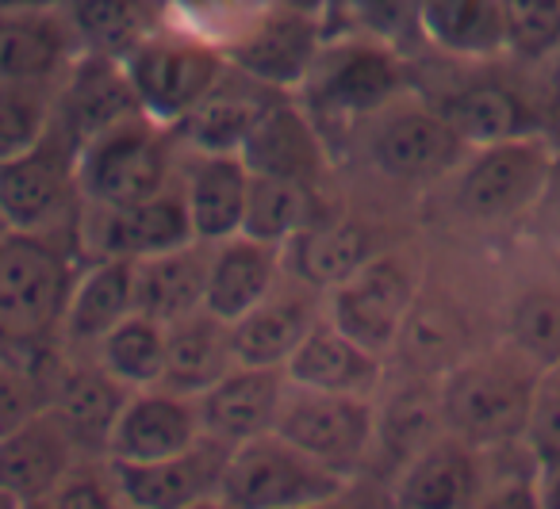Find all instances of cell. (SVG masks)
Here are the masks:
<instances>
[{
	"label": "cell",
	"instance_id": "obj_39",
	"mask_svg": "<svg viewBox=\"0 0 560 509\" xmlns=\"http://www.w3.org/2000/svg\"><path fill=\"white\" fill-rule=\"evenodd\" d=\"M93 356L119 379L124 387L139 391V387H154L165 376V322L154 315L131 310L101 345Z\"/></svg>",
	"mask_w": 560,
	"mask_h": 509
},
{
	"label": "cell",
	"instance_id": "obj_27",
	"mask_svg": "<svg viewBox=\"0 0 560 509\" xmlns=\"http://www.w3.org/2000/svg\"><path fill=\"white\" fill-rule=\"evenodd\" d=\"M78 455L85 452L73 445L58 417L39 410L32 422L0 437V490H9L24 509H39Z\"/></svg>",
	"mask_w": 560,
	"mask_h": 509
},
{
	"label": "cell",
	"instance_id": "obj_37",
	"mask_svg": "<svg viewBox=\"0 0 560 509\" xmlns=\"http://www.w3.org/2000/svg\"><path fill=\"white\" fill-rule=\"evenodd\" d=\"M66 12L89 55L127 58L170 20V0H66Z\"/></svg>",
	"mask_w": 560,
	"mask_h": 509
},
{
	"label": "cell",
	"instance_id": "obj_22",
	"mask_svg": "<svg viewBox=\"0 0 560 509\" xmlns=\"http://www.w3.org/2000/svg\"><path fill=\"white\" fill-rule=\"evenodd\" d=\"M85 55L62 4L16 9L0 16V81H58Z\"/></svg>",
	"mask_w": 560,
	"mask_h": 509
},
{
	"label": "cell",
	"instance_id": "obj_28",
	"mask_svg": "<svg viewBox=\"0 0 560 509\" xmlns=\"http://www.w3.org/2000/svg\"><path fill=\"white\" fill-rule=\"evenodd\" d=\"M280 280H284V246H277V241H261L254 234L211 241L203 310L219 315L223 322H238Z\"/></svg>",
	"mask_w": 560,
	"mask_h": 509
},
{
	"label": "cell",
	"instance_id": "obj_30",
	"mask_svg": "<svg viewBox=\"0 0 560 509\" xmlns=\"http://www.w3.org/2000/svg\"><path fill=\"white\" fill-rule=\"evenodd\" d=\"M445 429L442 417V394H438V376H422V371H407L404 383H396L392 394H376V445L373 460L384 455L396 475L407 460L434 445Z\"/></svg>",
	"mask_w": 560,
	"mask_h": 509
},
{
	"label": "cell",
	"instance_id": "obj_21",
	"mask_svg": "<svg viewBox=\"0 0 560 509\" xmlns=\"http://www.w3.org/2000/svg\"><path fill=\"white\" fill-rule=\"evenodd\" d=\"M323 310H327V295L284 272V280L254 310H246L238 322H231L238 364L284 368L289 356L300 348V341L307 338V330L323 318Z\"/></svg>",
	"mask_w": 560,
	"mask_h": 509
},
{
	"label": "cell",
	"instance_id": "obj_33",
	"mask_svg": "<svg viewBox=\"0 0 560 509\" xmlns=\"http://www.w3.org/2000/svg\"><path fill=\"white\" fill-rule=\"evenodd\" d=\"M234 364H238V356H234L231 322H223L219 315L200 307L165 322V387L203 394Z\"/></svg>",
	"mask_w": 560,
	"mask_h": 509
},
{
	"label": "cell",
	"instance_id": "obj_26",
	"mask_svg": "<svg viewBox=\"0 0 560 509\" xmlns=\"http://www.w3.org/2000/svg\"><path fill=\"white\" fill-rule=\"evenodd\" d=\"M135 310V261L131 257H96L73 280L62 318L66 353L93 356V348Z\"/></svg>",
	"mask_w": 560,
	"mask_h": 509
},
{
	"label": "cell",
	"instance_id": "obj_29",
	"mask_svg": "<svg viewBox=\"0 0 560 509\" xmlns=\"http://www.w3.org/2000/svg\"><path fill=\"white\" fill-rule=\"evenodd\" d=\"M249 165L242 154H196L188 150L180 165V188H185L192 230L200 241H223L242 234L249 203Z\"/></svg>",
	"mask_w": 560,
	"mask_h": 509
},
{
	"label": "cell",
	"instance_id": "obj_1",
	"mask_svg": "<svg viewBox=\"0 0 560 509\" xmlns=\"http://www.w3.org/2000/svg\"><path fill=\"white\" fill-rule=\"evenodd\" d=\"M85 264L73 230L0 234V356L39 368L62 348V318Z\"/></svg>",
	"mask_w": 560,
	"mask_h": 509
},
{
	"label": "cell",
	"instance_id": "obj_5",
	"mask_svg": "<svg viewBox=\"0 0 560 509\" xmlns=\"http://www.w3.org/2000/svg\"><path fill=\"white\" fill-rule=\"evenodd\" d=\"M177 131L139 111L81 146V196L101 208H131L150 200L177 180Z\"/></svg>",
	"mask_w": 560,
	"mask_h": 509
},
{
	"label": "cell",
	"instance_id": "obj_45",
	"mask_svg": "<svg viewBox=\"0 0 560 509\" xmlns=\"http://www.w3.org/2000/svg\"><path fill=\"white\" fill-rule=\"evenodd\" d=\"M526 445L541 467H560V364L545 368L537 387L534 414L526 425Z\"/></svg>",
	"mask_w": 560,
	"mask_h": 509
},
{
	"label": "cell",
	"instance_id": "obj_44",
	"mask_svg": "<svg viewBox=\"0 0 560 509\" xmlns=\"http://www.w3.org/2000/svg\"><path fill=\"white\" fill-rule=\"evenodd\" d=\"M39 410H47L39 368L0 356V437H9L12 429L32 422Z\"/></svg>",
	"mask_w": 560,
	"mask_h": 509
},
{
	"label": "cell",
	"instance_id": "obj_4",
	"mask_svg": "<svg viewBox=\"0 0 560 509\" xmlns=\"http://www.w3.org/2000/svg\"><path fill=\"white\" fill-rule=\"evenodd\" d=\"M411 88V55L369 39L323 43L312 73L300 85V104L312 111L323 139L335 150V134L361 131Z\"/></svg>",
	"mask_w": 560,
	"mask_h": 509
},
{
	"label": "cell",
	"instance_id": "obj_51",
	"mask_svg": "<svg viewBox=\"0 0 560 509\" xmlns=\"http://www.w3.org/2000/svg\"><path fill=\"white\" fill-rule=\"evenodd\" d=\"M4 230H9V223H4V215H0V234H4Z\"/></svg>",
	"mask_w": 560,
	"mask_h": 509
},
{
	"label": "cell",
	"instance_id": "obj_46",
	"mask_svg": "<svg viewBox=\"0 0 560 509\" xmlns=\"http://www.w3.org/2000/svg\"><path fill=\"white\" fill-rule=\"evenodd\" d=\"M526 230L534 234V241L552 253L560 261V150H557V162H552L549 173V185H545L541 200H537L534 215H529Z\"/></svg>",
	"mask_w": 560,
	"mask_h": 509
},
{
	"label": "cell",
	"instance_id": "obj_36",
	"mask_svg": "<svg viewBox=\"0 0 560 509\" xmlns=\"http://www.w3.org/2000/svg\"><path fill=\"white\" fill-rule=\"evenodd\" d=\"M323 39H369L415 55L422 39V0H323Z\"/></svg>",
	"mask_w": 560,
	"mask_h": 509
},
{
	"label": "cell",
	"instance_id": "obj_34",
	"mask_svg": "<svg viewBox=\"0 0 560 509\" xmlns=\"http://www.w3.org/2000/svg\"><path fill=\"white\" fill-rule=\"evenodd\" d=\"M211 269V241H185L165 253H150L135 261V310L154 315L158 322L188 315L203 307Z\"/></svg>",
	"mask_w": 560,
	"mask_h": 509
},
{
	"label": "cell",
	"instance_id": "obj_19",
	"mask_svg": "<svg viewBox=\"0 0 560 509\" xmlns=\"http://www.w3.org/2000/svg\"><path fill=\"white\" fill-rule=\"evenodd\" d=\"M483 475V448L442 433L392 475L388 498L404 509H480Z\"/></svg>",
	"mask_w": 560,
	"mask_h": 509
},
{
	"label": "cell",
	"instance_id": "obj_6",
	"mask_svg": "<svg viewBox=\"0 0 560 509\" xmlns=\"http://www.w3.org/2000/svg\"><path fill=\"white\" fill-rule=\"evenodd\" d=\"M81 208V139L58 119L32 150L0 162V215L9 230H73Z\"/></svg>",
	"mask_w": 560,
	"mask_h": 509
},
{
	"label": "cell",
	"instance_id": "obj_15",
	"mask_svg": "<svg viewBox=\"0 0 560 509\" xmlns=\"http://www.w3.org/2000/svg\"><path fill=\"white\" fill-rule=\"evenodd\" d=\"M319 12L292 9V4H269L242 35L223 47L226 62L246 78L277 88V93H300L323 50Z\"/></svg>",
	"mask_w": 560,
	"mask_h": 509
},
{
	"label": "cell",
	"instance_id": "obj_35",
	"mask_svg": "<svg viewBox=\"0 0 560 509\" xmlns=\"http://www.w3.org/2000/svg\"><path fill=\"white\" fill-rule=\"evenodd\" d=\"M549 261V272L518 280L499 307V338L522 348L541 368L560 364V261L552 253Z\"/></svg>",
	"mask_w": 560,
	"mask_h": 509
},
{
	"label": "cell",
	"instance_id": "obj_42",
	"mask_svg": "<svg viewBox=\"0 0 560 509\" xmlns=\"http://www.w3.org/2000/svg\"><path fill=\"white\" fill-rule=\"evenodd\" d=\"M124 506L108 455H78L39 509H116Z\"/></svg>",
	"mask_w": 560,
	"mask_h": 509
},
{
	"label": "cell",
	"instance_id": "obj_14",
	"mask_svg": "<svg viewBox=\"0 0 560 509\" xmlns=\"http://www.w3.org/2000/svg\"><path fill=\"white\" fill-rule=\"evenodd\" d=\"M78 238L85 249V261L96 257H150L177 249L196 238L192 215H188L185 188H180V173L170 188L131 208H101V203H85L81 208Z\"/></svg>",
	"mask_w": 560,
	"mask_h": 509
},
{
	"label": "cell",
	"instance_id": "obj_32",
	"mask_svg": "<svg viewBox=\"0 0 560 509\" xmlns=\"http://www.w3.org/2000/svg\"><path fill=\"white\" fill-rule=\"evenodd\" d=\"M422 39L453 62L506 58L503 0H422Z\"/></svg>",
	"mask_w": 560,
	"mask_h": 509
},
{
	"label": "cell",
	"instance_id": "obj_40",
	"mask_svg": "<svg viewBox=\"0 0 560 509\" xmlns=\"http://www.w3.org/2000/svg\"><path fill=\"white\" fill-rule=\"evenodd\" d=\"M58 85L50 81H0V162L32 150L55 123Z\"/></svg>",
	"mask_w": 560,
	"mask_h": 509
},
{
	"label": "cell",
	"instance_id": "obj_17",
	"mask_svg": "<svg viewBox=\"0 0 560 509\" xmlns=\"http://www.w3.org/2000/svg\"><path fill=\"white\" fill-rule=\"evenodd\" d=\"M231 448L203 437L188 452L165 455V460L127 463L112 460L119 483V498L131 509H192L215 506L219 478H223Z\"/></svg>",
	"mask_w": 560,
	"mask_h": 509
},
{
	"label": "cell",
	"instance_id": "obj_7",
	"mask_svg": "<svg viewBox=\"0 0 560 509\" xmlns=\"http://www.w3.org/2000/svg\"><path fill=\"white\" fill-rule=\"evenodd\" d=\"M353 486L350 478L335 475L280 433L234 445L219 478L215 506L226 509H307L327 506Z\"/></svg>",
	"mask_w": 560,
	"mask_h": 509
},
{
	"label": "cell",
	"instance_id": "obj_2",
	"mask_svg": "<svg viewBox=\"0 0 560 509\" xmlns=\"http://www.w3.org/2000/svg\"><path fill=\"white\" fill-rule=\"evenodd\" d=\"M541 376V364L529 360L506 338L476 345L438 376L445 429L476 448L526 440Z\"/></svg>",
	"mask_w": 560,
	"mask_h": 509
},
{
	"label": "cell",
	"instance_id": "obj_16",
	"mask_svg": "<svg viewBox=\"0 0 560 509\" xmlns=\"http://www.w3.org/2000/svg\"><path fill=\"white\" fill-rule=\"evenodd\" d=\"M208 437L200 417V399L173 391L165 383L139 387L127 394L116 425L108 437V455L127 463L165 460V455L188 452Z\"/></svg>",
	"mask_w": 560,
	"mask_h": 509
},
{
	"label": "cell",
	"instance_id": "obj_38",
	"mask_svg": "<svg viewBox=\"0 0 560 509\" xmlns=\"http://www.w3.org/2000/svg\"><path fill=\"white\" fill-rule=\"evenodd\" d=\"M319 188L300 185V180H280V177H254L249 180V203H246V223L242 234H254L261 241H277L289 246L304 226H312L323 215Z\"/></svg>",
	"mask_w": 560,
	"mask_h": 509
},
{
	"label": "cell",
	"instance_id": "obj_12",
	"mask_svg": "<svg viewBox=\"0 0 560 509\" xmlns=\"http://www.w3.org/2000/svg\"><path fill=\"white\" fill-rule=\"evenodd\" d=\"M499 62H506V58H499ZM499 62H472L468 78L453 81L438 96L422 93L457 127V134L468 146L522 139V134H549L541 108H537L534 81L499 70Z\"/></svg>",
	"mask_w": 560,
	"mask_h": 509
},
{
	"label": "cell",
	"instance_id": "obj_50",
	"mask_svg": "<svg viewBox=\"0 0 560 509\" xmlns=\"http://www.w3.org/2000/svg\"><path fill=\"white\" fill-rule=\"evenodd\" d=\"M277 4H292V9H304V12H319L323 0H277Z\"/></svg>",
	"mask_w": 560,
	"mask_h": 509
},
{
	"label": "cell",
	"instance_id": "obj_48",
	"mask_svg": "<svg viewBox=\"0 0 560 509\" xmlns=\"http://www.w3.org/2000/svg\"><path fill=\"white\" fill-rule=\"evenodd\" d=\"M541 509H560V467H541Z\"/></svg>",
	"mask_w": 560,
	"mask_h": 509
},
{
	"label": "cell",
	"instance_id": "obj_41",
	"mask_svg": "<svg viewBox=\"0 0 560 509\" xmlns=\"http://www.w3.org/2000/svg\"><path fill=\"white\" fill-rule=\"evenodd\" d=\"M506 58L522 70L560 50V0H503Z\"/></svg>",
	"mask_w": 560,
	"mask_h": 509
},
{
	"label": "cell",
	"instance_id": "obj_24",
	"mask_svg": "<svg viewBox=\"0 0 560 509\" xmlns=\"http://www.w3.org/2000/svg\"><path fill=\"white\" fill-rule=\"evenodd\" d=\"M142 104L135 96V85L127 78L124 58L108 55H81L78 62L66 70L58 81V104L55 119L66 123L85 146L93 134L108 131V127L124 123V119L139 116Z\"/></svg>",
	"mask_w": 560,
	"mask_h": 509
},
{
	"label": "cell",
	"instance_id": "obj_31",
	"mask_svg": "<svg viewBox=\"0 0 560 509\" xmlns=\"http://www.w3.org/2000/svg\"><path fill=\"white\" fill-rule=\"evenodd\" d=\"M376 234L353 218L319 215L284 246V272L327 295L376 253Z\"/></svg>",
	"mask_w": 560,
	"mask_h": 509
},
{
	"label": "cell",
	"instance_id": "obj_10",
	"mask_svg": "<svg viewBox=\"0 0 560 509\" xmlns=\"http://www.w3.org/2000/svg\"><path fill=\"white\" fill-rule=\"evenodd\" d=\"M361 142L373 169L399 185H442L472 150L427 96L415 93L369 119Z\"/></svg>",
	"mask_w": 560,
	"mask_h": 509
},
{
	"label": "cell",
	"instance_id": "obj_47",
	"mask_svg": "<svg viewBox=\"0 0 560 509\" xmlns=\"http://www.w3.org/2000/svg\"><path fill=\"white\" fill-rule=\"evenodd\" d=\"M529 81H534V96H537V108H541L545 131H549V139L560 142V50L545 58V62L529 66Z\"/></svg>",
	"mask_w": 560,
	"mask_h": 509
},
{
	"label": "cell",
	"instance_id": "obj_23",
	"mask_svg": "<svg viewBox=\"0 0 560 509\" xmlns=\"http://www.w3.org/2000/svg\"><path fill=\"white\" fill-rule=\"evenodd\" d=\"M284 371H289V383L296 387L376 399L384 391V379H388V356L353 341L323 310V318L307 330V338L300 341L296 353L289 356Z\"/></svg>",
	"mask_w": 560,
	"mask_h": 509
},
{
	"label": "cell",
	"instance_id": "obj_43",
	"mask_svg": "<svg viewBox=\"0 0 560 509\" xmlns=\"http://www.w3.org/2000/svg\"><path fill=\"white\" fill-rule=\"evenodd\" d=\"M269 4H277V0H170V20L188 27V32L203 35V39L219 43V47H226Z\"/></svg>",
	"mask_w": 560,
	"mask_h": 509
},
{
	"label": "cell",
	"instance_id": "obj_20",
	"mask_svg": "<svg viewBox=\"0 0 560 509\" xmlns=\"http://www.w3.org/2000/svg\"><path fill=\"white\" fill-rule=\"evenodd\" d=\"M289 394V371L265 368V364H234L226 376H219L200 399L203 433L219 445L234 448L261 433L277 429L280 406Z\"/></svg>",
	"mask_w": 560,
	"mask_h": 509
},
{
	"label": "cell",
	"instance_id": "obj_13",
	"mask_svg": "<svg viewBox=\"0 0 560 509\" xmlns=\"http://www.w3.org/2000/svg\"><path fill=\"white\" fill-rule=\"evenodd\" d=\"M43 394H47V414L58 417L73 445L85 455H108V437L124 410L131 387H124L96 356L66 353L58 348L55 356L39 364Z\"/></svg>",
	"mask_w": 560,
	"mask_h": 509
},
{
	"label": "cell",
	"instance_id": "obj_25",
	"mask_svg": "<svg viewBox=\"0 0 560 509\" xmlns=\"http://www.w3.org/2000/svg\"><path fill=\"white\" fill-rule=\"evenodd\" d=\"M280 96L289 93H277V88L261 85V81L226 66L219 85L173 127L180 139V150H196V154H238L246 134L265 116V108L272 100H280Z\"/></svg>",
	"mask_w": 560,
	"mask_h": 509
},
{
	"label": "cell",
	"instance_id": "obj_49",
	"mask_svg": "<svg viewBox=\"0 0 560 509\" xmlns=\"http://www.w3.org/2000/svg\"><path fill=\"white\" fill-rule=\"evenodd\" d=\"M39 4H62V0H0V16L16 9H39Z\"/></svg>",
	"mask_w": 560,
	"mask_h": 509
},
{
	"label": "cell",
	"instance_id": "obj_3",
	"mask_svg": "<svg viewBox=\"0 0 560 509\" xmlns=\"http://www.w3.org/2000/svg\"><path fill=\"white\" fill-rule=\"evenodd\" d=\"M560 142L549 134L483 142L465 154V162L442 180L453 218L472 230H514L526 226L549 185Z\"/></svg>",
	"mask_w": 560,
	"mask_h": 509
},
{
	"label": "cell",
	"instance_id": "obj_18",
	"mask_svg": "<svg viewBox=\"0 0 560 509\" xmlns=\"http://www.w3.org/2000/svg\"><path fill=\"white\" fill-rule=\"evenodd\" d=\"M238 154L254 177H280L319 188L335 150L323 139L312 111L300 104V96L289 93L265 108V116L246 134Z\"/></svg>",
	"mask_w": 560,
	"mask_h": 509
},
{
	"label": "cell",
	"instance_id": "obj_8",
	"mask_svg": "<svg viewBox=\"0 0 560 509\" xmlns=\"http://www.w3.org/2000/svg\"><path fill=\"white\" fill-rule=\"evenodd\" d=\"M142 111L162 127H177L226 73L219 43L165 20L124 58Z\"/></svg>",
	"mask_w": 560,
	"mask_h": 509
},
{
	"label": "cell",
	"instance_id": "obj_9",
	"mask_svg": "<svg viewBox=\"0 0 560 509\" xmlns=\"http://www.w3.org/2000/svg\"><path fill=\"white\" fill-rule=\"evenodd\" d=\"M422 269L407 249H376L353 276L327 292V318L381 356H396L404 325L422 292Z\"/></svg>",
	"mask_w": 560,
	"mask_h": 509
},
{
	"label": "cell",
	"instance_id": "obj_11",
	"mask_svg": "<svg viewBox=\"0 0 560 509\" xmlns=\"http://www.w3.org/2000/svg\"><path fill=\"white\" fill-rule=\"evenodd\" d=\"M272 433H280L289 445L312 455L315 463H323L327 471L353 483L373 460L376 399L312 391V387L289 383V394H284V406H280Z\"/></svg>",
	"mask_w": 560,
	"mask_h": 509
}]
</instances>
